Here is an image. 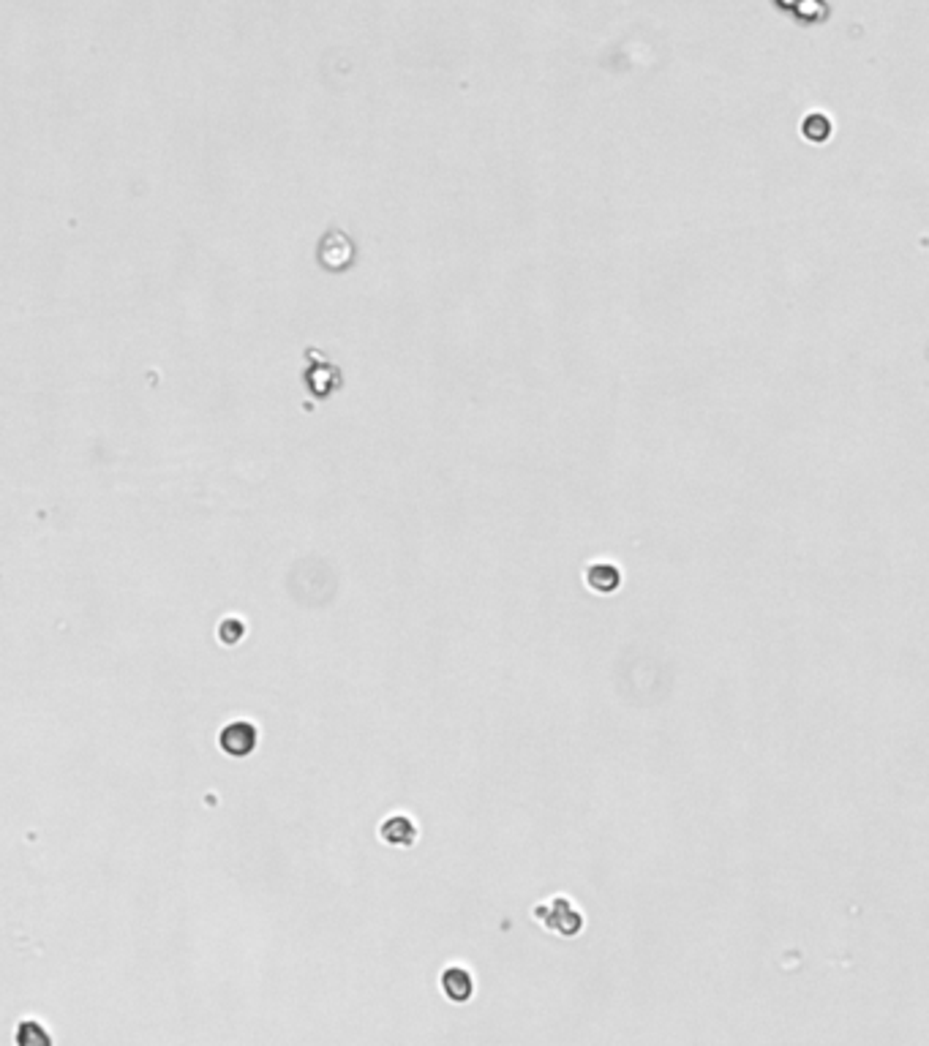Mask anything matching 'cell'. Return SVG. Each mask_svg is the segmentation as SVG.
Returning a JSON list of instances; mask_svg holds the SVG:
<instances>
[{
    "label": "cell",
    "mask_w": 929,
    "mask_h": 1046,
    "mask_svg": "<svg viewBox=\"0 0 929 1046\" xmlns=\"http://www.w3.org/2000/svg\"><path fill=\"white\" fill-rule=\"evenodd\" d=\"M243 638H245V624H243L240 618L229 616V618H224V621L219 624V641H221V644L235 646V644H240Z\"/></svg>",
    "instance_id": "obj_9"
},
{
    "label": "cell",
    "mask_w": 929,
    "mask_h": 1046,
    "mask_svg": "<svg viewBox=\"0 0 929 1046\" xmlns=\"http://www.w3.org/2000/svg\"><path fill=\"white\" fill-rule=\"evenodd\" d=\"M379 836L392 848H412L417 843V823L407 815H392L379 826Z\"/></svg>",
    "instance_id": "obj_3"
},
{
    "label": "cell",
    "mask_w": 929,
    "mask_h": 1046,
    "mask_svg": "<svg viewBox=\"0 0 929 1046\" xmlns=\"http://www.w3.org/2000/svg\"><path fill=\"white\" fill-rule=\"evenodd\" d=\"M303 382H305V387L314 393V395H330L333 393L339 385H341V374H339V368L336 366H330L327 360H316V358H311V366H308V371L303 374Z\"/></svg>",
    "instance_id": "obj_4"
},
{
    "label": "cell",
    "mask_w": 929,
    "mask_h": 1046,
    "mask_svg": "<svg viewBox=\"0 0 929 1046\" xmlns=\"http://www.w3.org/2000/svg\"><path fill=\"white\" fill-rule=\"evenodd\" d=\"M319 259L330 270H344L352 262V240L341 232L324 235L322 246H319Z\"/></svg>",
    "instance_id": "obj_5"
},
{
    "label": "cell",
    "mask_w": 929,
    "mask_h": 1046,
    "mask_svg": "<svg viewBox=\"0 0 929 1046\" xmlns=\"http://www.w3.org/2000/svg\"><path fill=\"white\" fill-rule=\"evenodd\" d=\"M442 990H444L447 1000H452V1003H467V1000L472 998V992H475V981H472V975H469L467 970H460V967H447V970L442 973Z\"/></svg>",
    "instance_id": "obj_6"
},
{
    "label": "cell",
    "mask_w": 929,
    "mask_h": 1046,
    "mask_svg": "<svg viewBox=\"0 0 929 1046\" xmlns=\"http://www.w3.org/2000/svg\"><path fill=\"white\" fill-rule=\"evenodd\" d=\"M619 581H622V575H619V570H616L614 565H591V567L586 570V584H589L594 592H603V594L616 592Z\"/></svg>",
    "instance_id": "obj_7"
},
{
    "label": "cell",
    "mask_w": 929,
    "mask_h": 1046,
    "mask_svg": "<svg viewBox=\"0 0 929 1046\" xmlns=\"http://www.w3.org/2000/svg\"><path fill=\"white\" fill-rule=\"evenodd\" d=\"M17 1041H20L22 1046H49V1043H52V1038H49V1033L44 1030V1024H41V1022H33V1019L20 1022V1027H17Z\"/></svg>",
    "instance_id": "obj_8"
},
{
    "label": "cell",
    "mask_w": 929,
    "mask_h": 1046,
    "mask_svg": "<svg viewBox=\"0 0 929 1046\" xmlns=\"http://www.w3.org/2000/svg\"><path fill=\"white\" fill-rule=\"evenodd\" d=\"M256 741H259V728L248 720H235L224 725V730L219 733V747L232 757L251 755L256 749Z\"/></svg>",
    "instance_id": "obj_2"
},
{
    "label": "cell",
    "mask_w": 929,
    "mask_h": 1046,
    "mask_svg": "<svg viewBox=\"0 0 929 1046\" xmlns=\"http://www.w3.org/2000/svg\"><path fill=\"white\" fill-rule=\"evenodd\" d=\"M829 131H831V125H829V120H826V117H818V115H813V117L804 123V134H807L810 139H818V143H823V139L829 136Z\"/></svg>",
    "instance_id": "obj_10"
},
{
    "label": "cell",
    "mask_w": 929,
    "mask_h": 1046,
    "mask_svg": "<svg viewBox=\"0 0 929 1046\" xmlns=\"http://www.w3.org/2000/svg\"><path fill=\"white\" fill-rule=\"evenodd\" d=\"M535 919H538L546 929L559 932L562 938H572V935H578L581 927H583L581 913L572 908V902L564 899V896H556V899H551L548 904H538V908H535Z\"/></svg>",
    "instance_id": "obj_1"
}]
</instances>
